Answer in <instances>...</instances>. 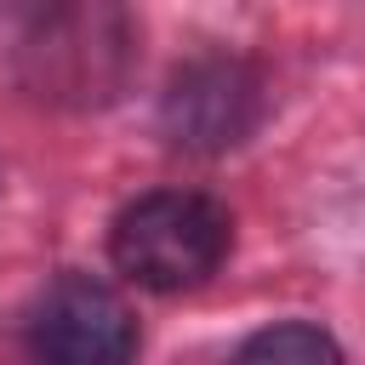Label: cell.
<instances>
[{
    "label": "cell",
    "mask_w": 365,
    "mask_h": 365,
    "mask_svg": "<svg viewBox=\"0 0 365 365\" xmlns=\"http://www.w3.org/2000/svg\"><path fill=\"white\" fill-rule=\"evenodd\" d=\"M228 234L234 222L217 200L188 188H160L114 217L108 251L125 279L148 291H188L217 274V262L228 257Z\"/></svg>",
    "instance_id": "cell-1"
},
{
    "label": "cell",
    "mask_w": 365,
    "mask_h": 365,
    "mask_svg": "<svg viewBox=\"0 0 365 365\" xmlns=\"http://www.w3.org/2000/svg\"><path fill=\"white\" fill-rule=\"evenodd\" d=\"M29 336L40 365H131L137 354L131 308L91 274H63L40 297Z\"/></svg>",
    "instance_id": "cell-2"
},
{
    "label": "cell",
    "mask_w": 365,
    "mask_h": 365,
    "mask_svg": "<svg viewBox=\"0 0 365 365\" xmlns=\"http://www.w3.org/2000/svg\"><path fill=\"white\" fill-rule=\"evenodd\" d=\"M257 120V74L240 63H194L165 91V131L182 148H228Z\"/></svg>",
    "instance_id": "cell-3"
},
{
    "label": "cell",
    "mask_w": 365,
    "mask_h": 365,
    "mask_svg": "<svg viewBox=\"0 0 365 365\" xmlns=\"http://www.w3.org/2000/svg\"><path fill=\"white\" fill-rule=\"evenodd\" d=\"M228 365H342V354L319 325H274L257 331Z\"/></svg>",
    "instance_id": "cell-4"
}]
</instances>
